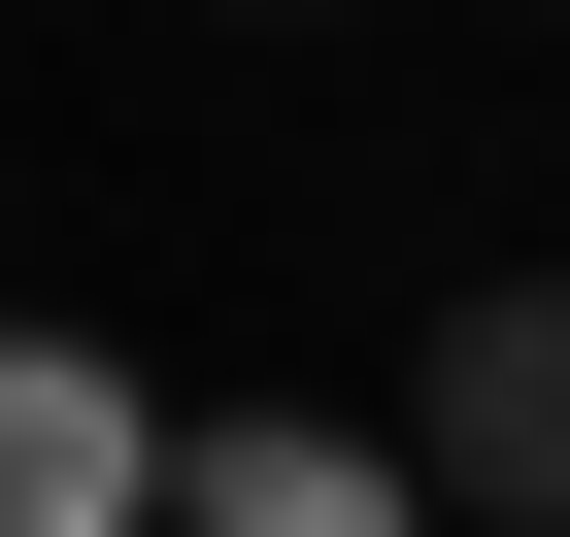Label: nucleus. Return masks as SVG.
I'll return each mask as SVG.
<instances>
[{"instance_id":"nucleus-1","label":"nucleus","mask_w":570,"mask_h":537,"mask_svg":"<svg viewBox=\"0 0 570 537\" xmlns=\"http://www.w3.org/2000/svg\"><path fill=\"white\" fill-rule=\"evenodd\" d=\"M403 470H436V537H570V268L436 303V370H403Z\"/></svg>"},{"instance_id":"nucleus-2","label":"nucleus","mask_w":570,"mask_h":537,"mask_svg":"<svg viewBox=\"0 0 570 537\" xmlns=\"http://www.w3.org/2000/svg\"><path fill=\"white\" fill-rule=\"evenodd\" d=\"M0 537H202V470L135 437V370H101V336L0 370Z\"/></svg>"},{"instance_id":"nucleus-3","label":"nucleus","mask_w":570,"mask_h":537,"mask_svg":"<svg viewBox=\"0 0 570 537\" xmlns=\"http://www.w3.org/2000/svg\"><path fill=\"white\" fill-rule=\"evenodd\" d=\"M202 537H436V470H370V437H202Z\"/></svg>"}]
</instances>
